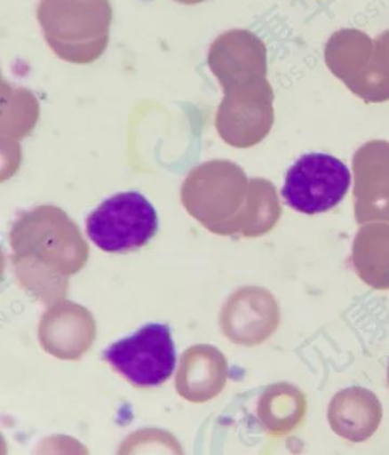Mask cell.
Wrapping results in <instances>:
<instances>
[{
	"label": "cell",
	"mask_w": 389,
	"mask_h": 455,
	"mask_svg": "<svg viewBox=\"0 0 389 455\" xmlns=\"http://www.w3.org/2000/svg\"><path fill=\"white\" fill-rule=\"evenodd\" d=\"M37 19L58 58L91 64L109 45L114 11L109 0H40Z\"/></svg>",
	"instance_id": "1"
},
{
	"label": "cell",
	"mask_w": 389,
	"mask_h": 455,
	"mask_svg": "<svg viewBox=\"0 0 389 455\" xmlns=\"http://www.w3.org/2000/svg\"><path fill=\"white\" fill-rule=\"evenodd\" d=\"M159 228L158 213L139 192L118 193L86 220L88 237L106 252H127L147 245Z\"/></svg>",
	"instance_id": "2"
},
{
	"label": "cell",
	"mask_w": 389,
	"mask_h": 455,
	"mask_svg": "<svg viewBox=\"0 0 389 455\" xmlns=\"http://www.w3.org/2000/svg\"><path fill=\"white\" fill-rule=\"evenodd\" d=\"M351 184L350 168L342 160L329 153L310 152L288 169L281 195L294 211L315 215L342 203Z\"/></svg>",
	"instance_id": "3"
},
{
	"label": "cell",
	"mask_w": 389,
	"mask_h": 455,
	"mask_svg": "<svg viewBox=\"0 0 389 455\" xmlns=\"http://www.w3.org/2000/svg\"><path fill=\"white\" fill-rule=\"evenodd\" d=\"M103 358L136 387H155L174 373L176 349L168 324L150 323L115 342Z\"/></svg>",
	"instance_id": "4"
},
{
	"label": "cell",
	"mask_w": 389,
	"mask_h": 455,
	"mask_svg": "<svg viewBox=\"0 0 389 455\" xmlns=\"http://www.w3.org/2000/svg\"><path fill=\"white\" fill-rule=\"evenodd\" d=\"M179 4H184V5H196V4L206 2V0H175Z\"/></svg>",
	"instance_id": "5"
}]
</instances>
